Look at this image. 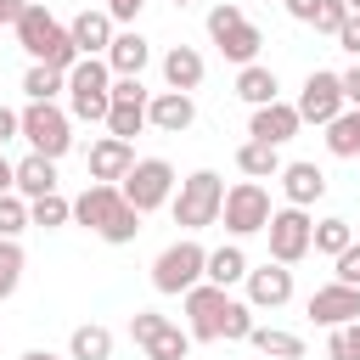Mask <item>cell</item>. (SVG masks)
<instances>
[{
    "label": "cell",
    "instance_id": "cell-1",
    "mask_svg": "<svg viewBox=\"0 0 360 360\" xmlns=\"http://www.w3.org/2000/svg\"><path fill=\"white\" fill-rule=\"evenodd\" d=\"M11 28H17V45H22L34 62H45V68H56V73H68V68L79 62V51H73V39H68V22H56L39 0H28Z\"/></svg>",
    "mask_w": 360,
    "mask_h": 360
},
{
    "label": "cell",
    "instance_id": "cell-2",
    "mask_svg": "<svg viewBox=\"0 0 360 360\" xmlns=\"http://www.w3.org/2000/svg\"><path fill=\"white\" fill-rule=\"evenodd\" d=\"M219 202H225V180H219L214 169H191V174L174 186L169 214H174L180 231H208V225H219Z\"/></svg>",
    "mask_w": 360,
    "mask_h": 360
},
{
    "label": "cell",
    "instance_id": "cell-3",
    "mask_svg": "<svg viewBox=\"0 0 360 360\" xmlns=\"http://www.w3.org/2000/svg\"><path fill=\"white\" fill-rule=\"evenodd\" d=\"M107 90H112V68L101 56H79L68 68V118L107 124Z\"/></svg>",
    "mask_w": 360,
    "mask_h": 360
},
{
    "label": "cell",
    "instance_id": "cell-4",
    "mask_svg": "<svg viewBox=\"0 0 360 360\" xmlns=\"http://www.w3.org/2000/svg\"><path fill=\"white\" fill-rule=\"evenodd\" d=\"M202 264H208V248H202L197 236H180V242H169V248L152 259V287H158L163 298H186V292L202 281Z\"/></svg>",
    "mask_w": 360,
    "mask_h": 360
},
{
    "label": "cell",
    "instance_id": "cell-5",
    "mask_svg": "<svg viewBox=\"0 0 360 360\" xmlns=\"http://www.w3.org/2000/svg\"><path fill=\"white\" fill-rule=\"evenodd\" d=\"M208 39L219 45V56L225 62H236V68H248V62H259V45H264V34L248 22V11L242 6H214L208 11Z\"/></svg>",
    "mask_w": 360,
    "mask_h": 360
},
{
    "label": "cell",
    "instance_id": "cell-6",
    "mask_svg": "<svg viewBox=\"0 0 360 360\" xmlns=\"http://www.w3.org/2000/svg\"><path fill=\"white\" fill-rule=\"evenodd\" d=\"M17 135L39 152V158H62L73 146V118L56 107V101H28L17 112Z\"/></svg>",
    "mask_w": 360,
    "mask_h": 360
},
{
    "label": "cell",
    "instance_id": "cell-7",
    "mask_svg": "<svg viewBox=\"0 0 360 360\" xmlns=\"http://www.w3.org/2000/svg\"><path fill=\"white\" fill-rule=\"evenodd\" d=\"M174 169H169V158H135V169L118 180V197L135 208V214H152V208H163L169 197H174Z\"/></svg>",
    "mask_w": 360,
    "mask_h": 360
},
{
    "label": "cell",
    "instance_id": "cell-8",
    "mask_svg": "<svg viewBox=\"0 0 360 360\" xmlns=\"http://www.w3.org/2000/svg\"><path fill=\"white\" fill-rule=\"evenodd\" d=\"M129 338H135V349H141L146 360H186V354H191V332L174 326V321L158 315V309H135V315H129Z\"/></svg>",
    "mask_w": 360,
    "mask_h": 360
},
{
    "label": "cell",
    "instance_id": "cell-9",
    "mask_svg": "<svg viewBox=\"0 0 360 360\" xmlns=\"http://www.w3.org/2000/svg\"><path fill=\"white\" fill-rule=\"evenodd\" d=\"M270 191L259 186V180H236V186H225V202H219V219H225V231H231V242L236 236H253V231H264L270 225Z\"/></svg>",
    "mask_w": 360,
    "mask_h": 360
},
{
    "label": "cell",
    "instance_id": "cell-10",
    "mask_svg": "<svg viewBox=\"0 0 360 360\" xmlns=\"http://www.w3.org/2000/svg\"><path fill=\"white\" fill-rule=\"evenodd\" d=\"M146 101L152 96H146L141 79H112V90H107V135L135 146V135L146 129Z\"/></svg>",
    "mask_w": 360,
    "mask_h": 360
},
{
    "label": "cell",
    "instance_id": "cell-11",
    "mask_svg": "<svg viewBox=\"0 0 360 360\" xmlns=\"http://www.w3.org/2000/svg\"><path fill=\"white\" fill-rule=\"evenodd\" d=\"M309 231H315L309 208H276V214H270V225H264V236H270V259L292 270V264L309 253Z\"/></svg>",
    "mask_w": 360,
    "mask_h": 360
},
{
    "label": "cell",
    "instance_id": "cell-12",
    "mask_svg": "<svg viewBox=\"0 0 360 360\" xmlns=\"http://www.w3.org/2000/svg\"><path fill=\"white\" fill-rule=\"evenodd\" d=\"M292 112H298V124H321V129H326V124L343 112V84H338V73L315 68V73L304 79V90H298Z\"/></svg>",
    "mask_w": 360,
    "mask_h": 360
},
{
    "label": "cell",
    "instance_id": "cell-13",
    "mask_svg": "<svg viewBox=\"0 0 360 360\" xmlns=\"http://www.w3.org/2000/svg\"><path fill=\"white\" fill-rule=\"evenodd\" d=\"M225 304H231V292L225 287H208V281H197L186 292V332H191V343H219Z\"/></svg>",
    "mask_w": 360,
    "mask_h": 360
},
{
    "label": "cell",
    "instance_id": "cell-14",
    "mask_svg": "<svg viewBox=\"0 0 360 360\" xmlns=\"http://www.w3.org/2000/svg\"><path fill=\"white\" fill-rule=\"evenodd\" d=\"M242 287H248V309H281V304H292V270L287 264H259V270H248L242 276Z\"/></svg>",
    "mask_w": 360,
    "mask_h": 360
},
{
    "label": "cell",
    "instance_id": "cell-15",
    "mask_svg": "<svg viewBox=\"0 0 360 360\" xmlns=\"http://www.w3.org/2000/svg\"><path fill=\"white\" fill-rule=\"evenodd\" d=\"M309 321L315 326H349V321H360V287H343V281H326V287H315L309 292Z\"/></svg>",
    "mask_w": 360,
    "mask_h": 360
},
{
    "label": "cell",
    "instance_id": "cell-16",
    "mask_svg": "<svg viewBox=\"0 0 360 360\" xmlns=\"http://www.w3.org/2000/svg\"><path fill=\"white\" fill-rule=\"evenodd\" d=\"M84 163H90V180H96V186H118V180L135 169V146H129V141H112V135H101V141H90Z\"/></svg>",
    "mask_w": 360,
    "mask_h": 360
},
{
    "label": "cell",
    "instance_id": "cell-17",
    "mask_svg": "<svg viewBox=\"0 0 360 360\" xmlns=\"http://www.w3.org/2000/svg\"><path fill=\"white\" fill-rule=\"evenodd\" d=\"M146 124L163 129V135H186V129L197 124V101H191L186 90H158V96L146 101Z\"/></svg>",
    "mask_w": 360,
    "mask_h": 360
},
{
    "label": "cell",
    "instance_id": "cell-18",
    "mask_svg": "<svg viewBox=\"0 0 360 360\" xmlns=\"http://www.w3.org/2000/svg\"><path fill=\"white\" fill-rule=\"evenodd\" d=\"M298 129H304V124H298L292 101H270V107H253V118H248V141H264V146H287Z\"/></svg>",
    "mask_w": 360,
    "mask_h": 360
},
{
    "label": "cell",
    "instance_id": "cell-19",
    "mask_svg": "<svg viewBox=\"0 0 360 360\" xmlns=\"http://www.w3.org/2000/svg\"><path fill=\"white\" fill-rule=\"evenodd\" d=\"M281 191H287V208H309L326 197V169L321 163H281Z\"/></svg>",
    "mask_w": 360,
    "mask_h": 360
},
{
    "label": "cell",
    "instance_id": "cell-20",
    "mask_svg": "<svg viewBox=\"0 0 360 360\" xmlns=\"http://www.w3.org/2000/svg\"><path fill=\"white\" fill-rule=\"evenodd\" d=\"M107 68H112V79H141L146 73V62H152V45L135 34V28H124V34H112V45H107V56H101Z\"/></svg>",
    "mask_w": 360,
    "mask_h": 360
},
{
    "label": "cell",
    "instance_id": "cell-21",
    "mask_svg": "<svg viewBox=\"0 0 360 360\" xmlns=\"http://www.w3.org/2000/svg\"><path fill=\"white\" fill-rule=\"evenodd\" d=\"M112 17L107 11H79L73 22H68V39H73V51L79 56H107V45H112Z\"/></svg>",
    "mask_w": 360,
    "mask_h": 360
},
{
    "label": "cell",
    "instance_id": "cell-22",
    "mask_svg": "<svg viewBox=\"0 0 360 360\" xmlns=\"http://www.w3.org/2000/svg\"><path fill=\"white\" fill-rule=\"evenodd\" d=\"M118 202H124V197H118V186H96V180H90V186L73 197V225H84V231H101V225L118 214Z\"/></svg>",
    "mask_w": 360,
    "mask_h": 360
},
{
    "label": "cell",
    "instance_id": "cell-23",
    "mask_svg": "<svg viewBox=\"0 0 360 360\" xmlns=\"http://www.w3.org/2000/svg\"><path fill=\"white\" fill-rule=\"evenodd\" d=\"M11 191H17L22 202H34V197L56 191V158H39V152H28V158L17 163V174H11Z\"/></svg>",
    "mask_w": 360,
    "mask_h": 360
},
{
    "label": "cell",
    "instance_id": "cell-24",
    "mask_svg": "<svg viewBox=\"0 0 360 360\" xmlns=\"http://www.w3.org/2000/svg\"><path fill=\"white\" fill-rule=\"evenodd\" d=\"M163 84L191 96V90L202 84V51H191V45H169V51H163Z\"/></svg>",
    "mask_w": 360,
    "mask_h": 360
},
{
    "label": "cell",
    "instance_id": "cell-25",
    "mask_svg": "<svg viewBox=\"0 0 360 360\" xmlns=\"http://www.w3.org/2000/svg\"><path fill=\"white\" fill-rule=\"evenodd\" d=\"M236 96H242L248 107H270V101H281V79H276V68H264V62L236 68Z\"/></svg>",
    "mask_w": 360,
    "mask_h": 360
},
{
    "label": "cell",
    "instance_id": "cell-26",
    "mask_svg": "<svg viewBox=\"0 0 360 360\" xmlns=\"http://www.w3.org/2000/svg\"><path fill=\"white\" fill-rule=\"evenodd\" d=\"M242 276H248V253H242L236 242L214 248V253H208V264H202V281H208V287H225V292H231Z\"/></svg>",
    "mask_w": 360,
    "mask_h": 360
},
{
    "label": "cell",
    "instance_id": "cell-27",
    "mask_svg": "<svg viewBox=\"0 0 360 360\" xmlns=\"http://www.w3.org/2000/svg\"><path fill=\"white\" fill-rule=\"evenodd\" d=\"M236 169H242L248 180H276V174H281V146L242 141V146H236Z\"/></svg>",
    "mask_w": 360,
    "mask_h": 360
},
{
    "label": "cell",
    "instance_id": "cell-28",
    "mask_svg": "<svg viewBox=\"0 0 360 360\" xmlns=\"http://www.w3.org/2000/svg\"><path fill=\"white\" fill-rule=\"evenodd\" d=\"M248 343H253L264 360H304V338H298V332H281V326H253Z\"/></svg>",
    "mask_w": 360,
    "mask_h": 360
},
{
    "label": "cell",
    "instance_id": "cell-29",
    "mask_svg": "<svg viewBox=\"0 0 360 360\" xmlns=\"http://www.w3.org/2000/svg\"><path fill=\"white\" fill-rule=\"evenodd\" d=\"M68 360H112V332H107L101 321L73 326V338H68Z\"/></svg>",
    "mask_w": 360,
    "mask_h": 360
},
{
    "label": "cell",
    "instance_id": "cell-30",
    "mask_svg": "<svg viewBox=\"0 0 360 360\" xmlns=\"http://www.w3.org/2000/svg\"><path fill=\"white\" fill-rule=\"evenodd\" d=\"M326 152L332 158H360V107H343L326 124Z\"/></svg>",
    "mask_w": 360,
    "mask_h": 360
},
{
    "label": "cell",
    "instance_id": "cell-31",
    "mask_svg": "<svg viewBox=\"0 0 360 360\" xmlns=\"http://www.w3.org/2000/svg\"><path fill=\"white\" fill-rule=\"evenodd\" d=\"M349 242H354V225H349V219H338V214L315 219V231H309V253H326V259H338Z\"/></svg>",
    "mask_w": 360,
    "mask_h": 360
},
{
    "label": "cell",
    "instance_id": "cell-32",
    "mask_svg": "<svg viewBox=\"0 0 360 360\" xmlns=\"http://www.w3.org/2000/svg\"><path fill=\"white\" fill-rule=\"evenodd\" d=\"M62 90H68V73H56L45 62H28V73H22V96L28 101H56Z\"/></svg>",
    "mask_w": 360,
    "mask_h": 360
},
{
    "label": "cell",
    "instance_id": "cell-33",
    "mask_svg": "<svg viewBox=\"0 0 360 360\" xmlns=\"http://www.w3.org/2000/svg\"><path fill=\"white\" fill-rule=\"evenodd\" d=\"M28 225H39V231L73 225V202H68L62 191H45V197H34V202H28Z\"/></svg>",
    "mask_w": 360,
    "mask_h": 360
},
{
    "label": "cell",
    "instance_id": "cell-34",
    "mask_svg": "<svg viewBox=\"0 0 360 360\" xmlns=\"http://www.w3.org/2000/svg\"><path fill=\"white\" fill-rule=\"evenodd\" d=\"M141 219H146V214H135L129 202H118V214H112V219H107L96 236H101L107 248H124V242H135V236H141Z\"/></svg>",
    "mask_w": 360,
    "mask_h": 360
},
{
    "label": "cell",
    "instance_id": "cell-35",
    "mask_svg": "<svg viewBox=\"0 0 360 360\" xmlns=\"http://www.w3.org/2000/svg\"><path fill=\"white\" fill-rule=\"evenodd\" d=\"M22 264H28V253H22V242H11V236H0V304L17 292V281H22Z\"/></svg>",
    "mask_w": 360,
    "mask_h": 360
},
{
    "label": "cell",
    "instance_id": "cell-36",
    "mask_svg": "<svg viewBox=\"0 0 360 360\" xmlns=\"http://www.w3.org/2000/svg\"><path fill=\"white\" fill-rule=\"evenodd\" d=\"M253 326H259V321H253V309H248L242 298H231V304H225V326H219V338H225V343H248V332H253Z\"/></svg>",
    "mask_w": 360,
    "mask_h": 360
},
{
    "label": "cell",
    "instance_id": "cell-37",
    "mask_svg": "<svg viewBox=\"0 0 360 360\" xmlns=\"http://www.w3.org/2000/svg\"><path fill=\"white\" fill-rule=\"evenodd\" d=\"M22 231H28V202H22L17 191H6V197H0V236L17 242Z\"/></svg>",
    "mask_w": 360,
    "mask_h": 360
},
{
    "label": "cell",
    "instance_id": "cell-38",
    "mask_svg": "<svg viewBox=\"0 0 360 360\" xmlns=\"http://www.w3.org/2000/svg\"><path fill=\"white\" fill-rule=\"evenodd\" d=\"M326 360H360V321L332 326V338H326Z\"/></svg>",
    "mask_w": 360,
    "mask_h": 360
},
{
    "label": "cell",
    "instance_id": "cell-39",
    "mask_svg": "<svg viewBox=\"0 0 360 360\" xmlns=\"http://www.w3.org/2000/svg\"><path fill=\"white\" fill-rule=\"evenodd\" d=\"M332 281H343V287H360V242H349V248L332 259Z\"/></svg>",
    "mask_w": 360,
    "mask_h": 360
},
{
    "label": "cell",
    "instance_id": "cell-40",
    "mask_svg": "<svg viewBox=\"0 0 360 360\" xmlns=\"http://www.w3.org/2000/svg\"><path fill=\"white\" fill-rule=\"evenodd\" d=\"M343 17H349V6H343V0H321V11H315V22H309V28H315V34H338V28H343Z\"/></svg>",
    "mask_w": 360,
    "mask_h": 360
},
{
    "label": "cell",
    "instance_id": "cell-41",
    "mask_svg": "<svg viewBox=\"0 0 360 360\" xmlns=\"http://www.w3.org/2000/svg\"><path fill=\"white\" fill-rule=\"evenodd\" d=\"M332 39H338V45H343V51L360 62V11H349V17H343V28H338Z\"/></svg>",
    "mask_w": 360,
    "mask_h": 360
},
{
    "label": "cell",
    "instance_id": "cell-42",
    "mask_svg": "<svg viewBox=\"0 0 360 360\" xmlns=\"http://www.w3.org/2000/svg\"><path fill=\"white\" fill-rule=\"evenodd\" d=\"M141 6H146V0H107L101 11H107V17H112V28H118V22H135V17H141Z\"/></svg>",
    "mask_w": 360,
    "mask_h": 360
},
{
    "label": "cell",
    "instance_id": "cell-43",
    "mask_svg": "<svg viewBox=\"0 0 360 360\" xmlns=\"http://www.w3.org/2000/svg\"><path fill=\"white\" fill-rule=\"evenodd\" d=\"M338 84H343V107H360V62H354V68H343V73H338Z\"/></svg>",
    "mask_w": 360,
    "mask_h": 360
},
{
    "label": "cell",
    "instance_id": "cell-44",
    "mask_svg": "<svg viewBox=\"0 0 360 360\" xmlns=\"http://www.w3.org/2000/svg\"><path fill=\"white\" fill-rule=\"evenodd\" d=\"M315 11H321V0H287V17L292 22H315Z\"/></svg>",
    "mask_w": 360,
    "mask_h": 360
},
{
    "label": "cell",
    "instance_id": "cell-45",
    "mask_svg": "<svg viewBox=\"0 0 360 360\" xmlns=\"http://www.w3.org/2000/svg\"><path fill=\"white\" fill-rule=\"evenodd\" d=\"M6 141H17V112H11V107H0V146H6Z\"/></svg>",
    "mask_w": 360,
    "mask_h": 360
},
{
    "label": "cell",
    "instance_id": "cell-46",
    "mask_svg": "<svg viewBox=\"0 0 360 360\" xmlns=\"http://www.w3.org/2000/svg\"><path fill=\"white\" fill-rule=\"evenodd\" d=\"M22 6H28V0H0V28H11V22L22 17Z\"/></svg>",
    "mask_w": 360,
    "mask_h": 360
},
{
    "label": "cell",
    "instance_id": "cell-47",
    "mask_svg": "<svg viewBox=\"0 0 360 360\" xmlns=\"http://www.w3.org/2000/svg\"><path fill=\"white\" fill-rule=\"evenodd\" d=\"M11 174H17V163H11V158H6V146H0V197L11 191Z\"/></svg>",
    "mask_w": 360,
    "mask_h": 360
},
{
    "label": "cell",
    "instance_id": "cell-48",
    "mask_svg": "<svg viewBox=\"0 0 360 360\" xmlns=\"http://www.w3.org/2000/svg\"><path fill=\"white\" fill-rule=\"evenodd\" d=\"M22 360H68V354H51V349H28Z\"/></svg>",
    "mask_w": 360,
    "mask_h": 360
},
{
    "label": "cell",
    "instance_id": "cell-49",
    "mask_svg": "<svg viewBox=\"0 0 360 360\" xmlns=\"http://www.w3.org/2000/svg\"><path fill=\"white\" fill-rule=\"evenodd\" d=\"M343 6H349V11H360V0H343Z\"/></svg>",
    "mask_w": 360,
    "mask_h": 360
},
{
    "label": "cell",
    "instance_id": "cell-50",
    "mask_svg": "<svg viewBox=\"0 0 360 360\" xmlns=\"http://www.w3.org/2000/svg\"><path fill=\"white\" fill-rule=\"evenodd\" d=\"M174 6H191V0H174Z\"/></svg>",
    "mask_w": 360,
    "mask_h": 360
}]
</instances>
